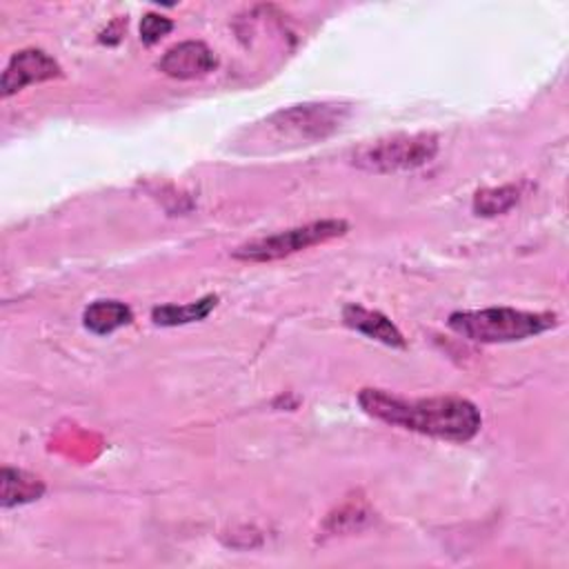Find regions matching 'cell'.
<instances>
[{"label":"cell","mask_w":569,"mask_h":569,"mask_svg":"<svg viewBox=\"0 0 569 569\" xmlns=\"http://www.w3.org/2000/svg\"><path fill=\"white\" fill-rule=\"evenodd\" d=\"M358 405L365 413L387 425L449 442L471 440L482 425L480 409L458 396L402 398L385 389L365 387L358 393Z\"/></svg>","instance_id":"6da1fadb"},{"label":"cell","mask_w":569,"mask_h":569,"mask_svg":"<svg viewBox=\"0 0 569 569\" xmlns=\"http://www.w3.org/2000/svg\"><path fill=\"white\" fill-rule=\"evenodd\" d=\"M449 329L473 342H518L545 333L558 325V316L549 311H520L511 307H491L480 311H453L447 320Z\"/></svg>","instance_id":"7a4b0ae2"},{"label":"cell","mask_w":569,"mask_h":569,"mask_svg":"<svg viewBox=\"0 0 569 569\" xmlns=\"http://www.w3.org/2000/svg\"><path fill=\"white\" fill-rule=\"evenodd\" d=\"M347 118V104L305 102L271 113L264 120V127L282 144H311L333 136Z\"/></svg>","instance_id":"3957f363"},{"label":"cell","mask_w":569,"mask_h":569,"mask_svg":"<svg viewBox=\"0 0 569 569\" xmlns=\"http://www.w3.org/2000/svg\"><path fill=\"white\" fill-rule=\"evenodd\" d=\"M438 153V138L433 133H398L369 144L353 153V164L371 173L411 171L427 164Z\"/></svg>","instance_id":"277c9868"},{"label":"cell","mask_w":569,"mask_h":569,"mask_svg":"<svg viewBox=\"0 0 569 569\" xmlns=\"http://www.w3.org/2000/svg\"><path fill=\"white\" fill-rule=\"evenodd\" d=\"M347 231H349V224L345 220H338V218L313 220V222H307L300 227L278 231L273 236H262V238L249 240L233 251V258L247 260V262H271V260H280L284 256L305 251L313 244H322L327 240L345 236Z\"/></svg>","instance_id":"5b68a950"},{"label":"cell","mask_w":569,"mask_h":569,"mask_svg":"<svg viewBox=\"0 0 569 569\" xmlns=\"http://www.w3.org/2000/svg\"><path fill=\"white\" fill-rule=\"evenodd\" d=\"M60 73H62L60 64L47 51L42 49L16 51L2 71V82H0L2 98H9L22 91L29 84L60 78Z\"/></svg>","instance_id":"8992f818"},{"label":"cell","mask_w":569,"mask_h":569,"mask_svg":"<svg viewBox=\"0 0 569 569\" xmlns=\"http://www.w3.org/2000/svg\"><path fill=\"white\" fill-rule=\"evenodd\" d=\"M218 64L216 53L200 40H184L164 51L158 69L176 80H193L213 71Z\"/></svg>","instance_id":"52a82bcc"},{"label":"cell","mask_w":569,"mask_h":569,"mask_svg":"<svg viewBox=\"0 0 569 569\" xmlns=\"http://www.w3.org/2000/svg\"><path fill=\"white\" fill-rule=\"evenodd\" d=\"M342 322L371 338V340H378L387 347H396V349H402L407 342H405V336L400 333V329L380 311H371V309H365L362 305H347L342 309Z\"/></svg>","instance_id":"ba28073f"},{"label":"cell","mask_w":569,"mask_h":569,"mask_svg":"<svg viewBox=\"0 0 569 569\" xmlns=\"http://www.w3.org/2000/svg\"><path fill=\"white\" fill-rule=\"evenodd\" d=\"M131 320L133 311L120 300H96L82 313V325L96 336H109Z\"/></svg>","instance_id":"9c48e42d"},{"label":"cell","mask_w":569,"mask_h":569,"mask_svg":"<svg viewBox=\"0 0 569 569\" xmlns=\"http://www.w3.org/2000/svg\"><path fill=\"white\" fill-rule=\"evenodd\" d=\"M0 482H2L0 505L4 509L33 502L44 493V482L38 476H33L29 471H22V469L4 467Z\"/></svg>","instance_id":"30bf717a"},{"label":"cell","mask_w":569,"mask_h":569,"mask_svg":"<svg viewBox=\"0 0 569 569\" xmlns=\"http://www.w3.org/2000/svg\"><path fill=\"white\" fill-rule=\"evenodd\" d=\"M218 302V296H204L196 302H189V305H162V307H156L151 311V318L156 325L160 327H178V325H189V322H198V320H204L213 307Z\"/></svg>","instance_id":"8fae6325"},{"label":"cell","mask_w":569,"mask_h":569,"mask_svg":"<svg viewBox=\"0 0 569 569\" xmlns=\"http://www.w3.org/2000/svg\"><path fill=\"white\" fill-rule=\"evenodd\" d=\"M520 198V191L516 184H502L491 189H480L473 196V211L478 216H498L509 211Z\"/></svg>","instance_id":"7c38bea8"},{"label":"cell","mask_w":569,"mask_h":569,"mask_svg":"<svg viewBox=\"0 0 569 569\" xmlns=\"http://www.w3.org/2000/svg\"><path fill=\"white\" fill-rule=\"evenodd\" d=\"M173 29V22L160 13H144L142 20H140V40L144 44H156L160 42L169 31Z\"/></svg>","instance_id":"4fadbf2b"}]
</instances>
